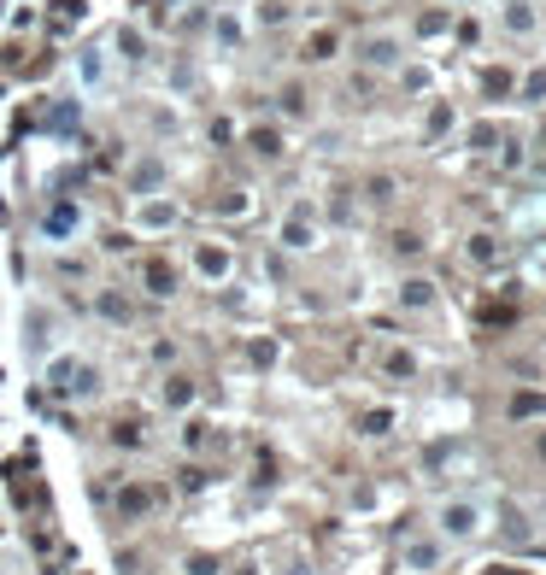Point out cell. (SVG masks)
I'll use <instances>...</instances> for the list:
<instances>
[{
    "instance_id": "1",
    "label": "cell",
    "mask_w": 546,
    "mask_h": 575,
    "mask_svg": "<svg viewBox=\"0 0 546 575\" xmlns=\"http://www.w3.org/2000/svg\"><path fill=\"white\" fill-rule=\"evenodd\" d=\"M488 529H493V511L482 505V499H470V493H446V499H435V511H429V534H441L446 546H470Z\"/></svg>"
},
{
    "instance_id": "2",
    "label": "cell",
    "mask_w": 546,
    "mask_h": 575,
    "mask_svg": "<svg viewBox=\"0 0 546 575\" xmlns=\"http://www.w3.org/2000/svg\"><path fill=\"white\" fill-rule=\"evenodd\" d=\"M42 376H47V394L65 399V405L101 399V365H89V358H77V353H54L42 365Z\"/></svg>"
},
{
    "instance_id": "3",
    "label": "cell",
    "mask_w": 546,
    "mask_h": 575,
    "mask_svg": "<svg viewBox=\"0 0 546 575\" xmlns=\"http://www.w3.org/2000/svg\"><path fill=\"white\" fill-rule=\"evenodd\" d=\"M83 229H89V211H83V200H71V194L47 200V206H42V218H35V241H42V247H54V253L77 247V241H83Z\"/></svg>"
},
{
    "instance_id": "4",
    "label": "cell",
    "mask_w": 546,
    "mask_h": 575,
    "mask_svg": "<svg viewBox=\"0 0 546 575\" xmlns=\"http://www.w3.org/2000/svg\"><path fill=\"white\" fill-rule=\"evenodd\" d=\"M277 247L282 253H317V247H324V211L312 206V200H294L288 211H282L277 218Z\"/></svg>"
},
{
    "instance_id": "5",
    "label": "cell",
    "mask_w": 546,
    "mask_h": 575,
    "mask_svg": "<svg viewBox=\"0 0 546 575\" xmlns=\"http://www.w3.org/2000/svg\"><path fill=\"white\" fill-rule=\"evenodd\" d=\"M358 65L365 71H405L412 65V35L405 30H394V24H382V30H365L358 35Z\"/></svg>"
},
{
    "instance_id": "6",
    "label": "cell",
    "mask_w": 546,
    "mask_h": 575,
    "mask_svg": "<svg viewBox=\"0 0 546 575\" xmlns=\"http://www.w3.org/2000/svg\"><path fill=\"white\" fill-rule=\"evenodd\" d=\"M112 47L106 42H83L77 54H71V83H77V94H106V83H112Z\"/></svg>"
},
{
    "instance_id": "7",
    "label": "cell",
    "mask_w": 546,
    "mask_h": 575,
    "mask_svg": "<svg viewBox=\"0 0 546 575\" xmlns=\"http://www.w3.org/2000/svg\"><path fill=\"white\" fill-rule=\"evenodd\" d=\"M493 24L512 42H535L541 24H546V0H493Z\"/></svg>"
},
{
    "instance_id": "8",
    "label": "cell",
    "mask_w": 546,
    "mask_h": 575,
    "mask_svg": "<svg viewBox=\"0 0 546 575\" xmlns=\"http://www.w3.org/2000/svg\"><path fill=\"white\" fill-rule=\"evenodd\" d=\"M189 265H194V277H200L206 288H229V277H235V247L218 241V235H206V241H194Z\"/></svg>"
},
{
    "instance_id": "9",
    "label": "cell",
    "mask_w": 546,
    "mask_h": 575,
    "mask_svg": "<svg viewBox=\"0 0 546 575\" xmlns=\"http://www.w3.org/2000/svg\"><path fill=\"white\" fill-rule=\"evenodd\" d=\"M182 223V206L171 194H147V200H130V229L135 235H171Z\"/></svg>"
},
{
    "instance_id": "10",
    "label": "cell",
    "mask_w": 546,
    "mask_h": 575,
    "mask_svg": "<svg viewBox=\"0 0 546 575\" xmlns=\"http://www.w3.org/2000/svg\"><path fill=\"white\" fill-rule=\"evenodd\" d=\"M123 194L130 200H147V194H171V165L159 153H135L123 165Z\"/></svg>"
},
{
    "instance_id": "11",
    "label": "cell",
    "mask_w": 546,
    "mask_h": 575,
    "mask_svg": "<svg viewBox=\"0 0 546 575\" xmlns=\"http://www.w3.org/2000/svg\"><path fill=\"white\" fill-rule=\"evenodd\" d=\"M54 341H59L54 306H24V353H30L35 365H47V358H54Z\"/></svg>"
},
{
    "instance_id": "12",
    "label": "cell",
    "mask_w": 546,
    "mask_h": 575,
    "mask_svg": "<svg viewBox=\"0 0 546 575\" xmlns=\"http://www.w3.org/2000/svg\"><path fill=\"white\" fill-rule=\"evenodd\" d=\"M446 564V541L441 534H405L400 541V570L405 575H435Z\"/></svg>"
},
{
    "instance_id": "13",
    "label": "cell",
    "mask_w": 546,
    "mask_h": 575,
    "mask_svg": "<svg viewBox=\"0 0 546 575\" xmlns=\"http://www.w3.org/2000/svg\"><path fill=\"white\" fill-rule=\"evenodd\" d=\"M394 299H400V311H412V317L417 311H435L441 306V282L424 277V270H412V277H400V294Z\"/></svg>"
},
{
    "instance_id": "14",
    "label": "cell",
    "mask_w": 546,
    "mask_h": 575,
    "mask_svg": "<svg viewBox=\"0 0 546 575\" xmlns=\"http://www.w3.org/2000/svg\"><path fill=\"white\" fill-rule=\"evenodd\" d=\"M212 47L218 54H241L247 47V12H235V6L212 12Z\"/></svg>"
},
{
    "instance_id": "15",
    "label": "cell",
    "mask_w": 546,
    "mask_h": 575,
    "mask_svg": "<svg viewBox=\"0 0 546 575\" xmlns=\"http://www.w3.org/2000/svg\"><path fill=\"white\" fill-rule=\"evenodd\" d=\"M112 59H123V65H147V35L141 24H118V35H112Z\"/></svg>"
},
{
    "instance_id": "16",
    "label": "cell",
    "mask_w": 546,
    "mask_h": 575,
    "mask_svg": "<svg viewBox=\"0 0 546 575\" xmlns=\"http://www.w3.org/2000/svg\"><path fill=\"white\" fill-rule=\"evenodd\" d=\"M288 18H294V0H253V12H247V30H282Z\"/></svg>"
},
{
    "instance_id": "17",
    "label": "cell",
    "mask_w": 546,
    "mask_h": 575,
    "mask_svg": "<svg viewBox=\"0 0 546 575\" xmlns=\"http://www.w3.org/2000/svg\"><path fill=\"white\" fill-rule=\"evenodd\" d=\"M153 505H159V493H153V487H147V482H130V487H123V493H118V517H123V522L147 517V511H153Z\"/></svg>"
},
{
    "instance_id": "18",
    "label": "cell",
    "mask_w": 546,
    "mask_h": 575,
    "mask_svg": "<svg viewBox=\"0 0 546 575\" xmlns=\"http://www.w3.org/2000/svg\"><path fill=\"white\" fill-rule=\"evenodd\" d=\"M247 147H253L265 165H277V159L288 153V147H282V130H277V123H253V130H247Z\"/></svg>"
},
{
    "instance_id": "19",
    "label": "cell",
    "mask_w": 546,
    "mask_h": 575,
    "mask_svg": "<svg viewBox=\"0 0 546 575\" xmlns=\"http://www.w3.org/2000/svg\"><path fill=\"white\" fill-rule=\"evenodd\" d=\"M141 282H147V294H153V299H171V294H177V265H171V258H147Z\"/></svg>"
},
{
    "instance_id": "20",
    "label": "cell",
    "mask_w": 546,
    "mask_h": 575,
    "mask_svg": "<svg viewBox=\"0 0 546 575\" xmlns=\"http://www.w3.org/2000/svg\"><path fill=\"white\" fill-rule=\"evenodd\" d=\"M159 399H165V411H189L194 399H200V387H194V376H165V387H159Z\"/></svg>"
},
{
    "instance_id": "21",
    "label": "cell",
    "mask_w": 546,
    "mask_h": 575,
    "mask_svg": "<svg viewBox=\"0 0 546 575\" xmlns=\"http://www.w3.org/2000/svg\"><path fill=\"white\" fill-rule=\"evenodd\" d=\"M512 100H523V106H546V65H529L523 77L512 83Z\"/></svg>"
},
{
    "instance_id": "22",
    "label": "cell",
    "mask_w": 546,
    "mask_h": 575,
    "mask_svg": "<svg viewBox=\"0 0 546 575\" xmlns=\"http://www.w3.org/2000/svg\"><path fill=\"white\" fill-rule=\"evenodd\" d=\"M464 253H470V265H482V270H493V265H500V253H505V247H500V235H488V229H476V235H470V241H464Z\"/></svg>"
},
{
    "instance_id": "23",
    "label": "cell",
    "mask_w": 546,
    "mask_h": 575,
    "mask_svg": "<svg viewBox=\"0 0 546 575\" xmlns=\"http://www.w3.org/2000/svg\"><path fill=\"white\" fill-rule=\"evenodd\" d=\"M493 522H500L505 541H517V546L529 541V517H523V505H517V499H500V517H493Z\"/></svg>"
},
{
    "instance_id": "24",
    "label": "cell",
    "mask_w": 546,
    "mask_h": 575,
    "mask_svg": "<svg viewBox=\"0 0 546 575\" xmlns=\"http://www.w3.org/2000/svg\"><path fill=\"white\" fill-rule=\"evenodd\" d=\"M94 311H101L106 323H118V329H123V323L135 317V306H130V299L118 294V288H101V294H94Z\"/></svg>"
},
{
    "instance_id": "25",
    "label": "cell",
    "mask_w": 546,
    "mask_h": 575,
    "mask_svg": "<svg viewBox=\"0 0 546 575\" xmlns=\"http://www.w3.org/2000/svg\"><path fill=\"white\" fill-rule=\"evenodd\" d=\"M458 123V112H453V100H429V112H424V135L429 141H441L446 130Z\"/></svg>"
},
{
    "instance_id": "26",
    "label": "cell",
    "mask_w": 546,
    "mask_h": 575,
    "mask_svg": "<svg viewBox=\"0 0 546 575\" xmlns=\"http://www.w3.org/2000/svg\"><path fill=\"white\" fill-rule=\"evenodd\" d=\"M382 376H388V382H412L417 376V353H412V346H394V353L382 358Z\"/></svg>"
},
{
    "instance_id": "27",
    "label": "cell",
    "mask_w": 546,
    "mask_h": 575,
    "mask_svg": "<svg viewBox=\"0 0 546 575\" xmlns=\"http://www.w3.org/2000/svg\"><path fill=\"white\" fill-rule=\"evenodd\" d=\"M335 47H341V42H335V30H312V35H306V47H300V59H306V65H324V59H335Z\"/></svg>"
},
{
    "instance_id": "28",
    "label": "cell",
    "mask_w": 546,
    "mask_h": 575,
    "mask_svg": "<svg viewBox=\"0 0 546 575\" xmlns=\"http://www.w3.org/2000/svg\"><path fill=\"white\" fill-rule=\"evenodd\" d=\"M388 429H394V405H370L365 417H358V434H365V441H382Z\"/></svg>"
},
{
    "instance_id": "29",
    "label": "cell",
    "mask_w": 546,
    "mask_h": 575,
    "mask_svg": "<svg viewBox=\"0 0 546 575\" xmlns=\"http://www.w3.org/2000/svg\"><path fill=\"white\" fill-rule=\"evenodd\" d=\"M529 417H546V394H517L512 399V423H529Z\"/></svg>"
},
{
    "instance_id": "30",
    "label": "cell",
    "mask_w": 546,
    "mask_h": 575,
    "mask_svg": "<svg viewBox=\"0 0 546 575\" xmlns=\"http://www.w3.org/2000/svg\"><path fill=\"white\" fill-rule=\"evenodd\" d=\"M282 118H312V100H306L300 83H288V89H282Z\"/></svg>"
},
{
    "instance_id": "31",
    "label": "cell",
    "mask_w": 546,
    "mask_h": 575,
    "mask_svg": "<svg viewBox=\"0 0 546 575\" xmlns=\"http://www.w3.org/2000/svg\"><path fill=\"white\" fill-rule=\"evenodd\" d=\"M182 575H223V564L212 552H189V558H182Z\"/></svg>"
},
{
    "instance_id": "32",
    "label": "cell",
    "mask_w": 546,
    "mask_h": 575,
    "mask_svg": "<svg viewBox=\"0 0 546 575\" xmlns=\"http://www.w3.org/2000/svg\"><path fill=\"white\" fill-rule=\"evenodd\" d=\"M247 358H253L258 370H270V365H277V341H253V346H247Z\"/></svg>"
},
{
    "instance_id": "33",
    "label": "cell",
    "mask_w": 546,
    "mask_h": 575,
    "mask_svg": "<svg viewBox=\"0 0 546 575\" xmlns=\"http://www.w3.org/2000/svg\"><path fill=\"white\" fill-rule=\"evenodd\" d=\"M446 24H453V18H446V12H424V18H417V35H441Z\"/></svg>"
},
{
    "instance_id": "34",
    "label": "cell",
    "mask_w": 546,
    "mask_h": 575,
    "mask_svg": "<svg viewBox=\"0 0 546 575\" xmlns=\"http://www.w3.org/2000/svg\"><path fill=\"white\" fill-rule=\"evenodd\" d=\"M493 147V123H476V130H470V153H488Z\"/></svg>"
},
{
    "instance_id": "35",
    "label": "cell",
    "mask_w": 546,
    "mask_h": 575,
    "mask_svg": "<svg viewBox=\"0 0 546 575\" xmlns=\"http://www.w3.org/2000/svg\"><path fill=\"white\" fill-rule=\"evenodd\" d=\"M400 77H405V89H412V94H424V89H429V71H424V65H405Z\"/></svg>"
},
{
    "instance_id": "36",
    "label": "cell",
    "mask_w": 546,
    "mask_h": 575,
    "mask_svg": "<svg viewBox=\"0 0 546 575\" xmlns=\"http://www.w3.org/2000/svg\"><path fill=\"white\" fill-rule=\"evenodd\" d=\"M346 211H353V200H346V189H335V194H329V218H335V223H341V218H346Z\"/></svg>"
},
{
    "instance_id": "37",
    "label": "cell",
    "mask_w": 546,
    "mask_h": 575,
    "mask_svg": "<svg viewBox=\"0 0 546 575\" xmlns=\"http://www.w3.org/2000/svg\"><path fill=\"white\" fill-rule=\"evenodd\" d=\"M370 200H376V206H388V200H394V177H376V182H370Z\"/></svg>"
},
{
    "instance_id": "38",
    "label": "cell",
    "mask_w": 546,
    "mask_h": 575,
    "mask_svg": "<svg viewBox=\"0 0 546 575\" xmlns=\"http://www.w3.org/2000/svg\"><path fill=\"white\" fill-rule=\"evenodd\" d=\"M118 446H141V434H135V423H118V434H112Z\"/></svg>"
},
{
    "instance_id": "39",
    "label": "cell",
    "mask_w": 546,
    "mask_h": 575,
    "mask_svg": "<svg viewBox=\"0 0 546 575\" xmlns=\"http://www.w3.org/2000/svg\"><path fill=\"white\" fill-rule=\"evenodd\" d=\"M59 12H65V18H83L89 6H83V0H59Z\"/></svg>"
},
{
    "instance_id": "40",
    "label": "cell",
    "mask_w": 546,
    "mask_h": 575,
    "mask_svg": "<svg viewBox=\"0 0 546 575\" xmlns=\"http://www.w3.org/2000/svg\"><path fill=\"white\" fill-rule=\"evenodd\" d=\"M235 575H253V564H247V570H235Z\"/></svg>"
},
{
    "instance_id": "41",
    "label": "cell",
    "mask_w": 546,
    "mask_h": 575,
    "mask_svg": "<svg viewBox=\"0 0 546 575\" xmlns=\"http://www.w3.org/2000/svg\"><path fill=\"white\" fill-rule=\"evenodd\" d=\"M541 458H546V434H541Z\"/></svg>"
},
{
    "instance_id": "42",
    "label": "cell",
    "mask_w": 546,
    "mask_h": 575,
    "mask_svg": "<svg viewBox=\"0 0 546 575\" xmlns=\"http://www.w3.org/2000/svg\"><path fill=\"white\" fill-rule=\"evenodd\" d=\"M0 18H6V0H0Z\"/></svg>"
}]
</instances>
